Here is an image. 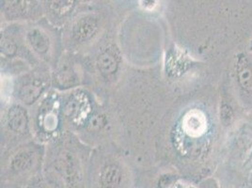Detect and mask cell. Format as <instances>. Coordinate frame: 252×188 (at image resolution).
Listing matches in <instances>:
<instances>
[{
  "label": "cell",
  "instance_id": "8fae6325",
  "mask_svg": "<svg viewBox=\"0 0 252 188\" xmlns=\"http://www.w3.org/2000/svg\"><path fill=\"white\" fill-rule=\"evenodd\" d=\"M54 85L61 89H68L78 84V74L73 66H64L54 73Z\"/></svg>",
  "mask_w": 252,
  "mask_h": 188
},
{
  "label": "cell",
  "instance_id": "9c48e42d",
  "mask_svg": "<svg viewBox=\"0 0 252 188\" xmlns=\"http://www.w3.org/2000/svg\"><path fill=\"white\" fill-rule=\"evenodd\" d=\"M96 65L100 74L105 79H110L119 72L120 59L113 49H105L98 55Z\"/></svg>",
  "mask_w": 252,
  "mask_h": 188
},
{
  "label": "cell",
  "instance_id": "6da1fadb",
  "mask_svg": "<svg viewBox=\"0 0 252 188\" xmlns=\"http://www.w3.org/2000/svg\"><path fill=\"white\" fill-rule=\"evenodd\" d=\"M43 152L26 144L11 150L1 164V188H24L43 172Z\"/></svg>",
  "mask_w": 252,
  "mask_h": 188
},
{
  "label": "cell",
  "instance_id": "ba28073f",
  "mask_svg": "<svg viewBox=\"0 0 252 188\" xmlns=\"http://www.w3.org/2000/svg\"><path fill=\"white\" fill-rule=\"evenodd\" d=\"M99 25L93 16H84L74 23L71 30V43L74 46H83L94 39Z\"/></svg>",
  "mask_w": 252,
  "mask_h": 188
},
{
  "label": "cell",
  "instance_id": "9a60e30c",
  "mask_svg": "<svg viewBox=\"0 0 252 188\" xmlns=\"http://www.w3.org/2000/svg\"><path fill=\"white\" fill-rule=\"evenodd\" d=\"M187 131L191 136H198L205 131V119L199 113L189 114L186 123Z\"/></svg>",
  "mask_w": 252,
  "mask_h": 188
},
{
  "label": "cell",
  "instance_id": "277c9868",
  "mask_svg": "<svg viewBox=\"0 0 252 188\" xmlns=\"http://www.w3.org/2000/svg\"><path fill=\"white\" fill-rule=\"evenodd\" d=\"M50 31L33 27L24 33L23 38L28 49L39 62L55 67L60 61L62 44Z\"/></svg>",
  "mask_w": 252,
  "mask_h": 188
},
{
  "label": "cell",
  "instance_id": "d6986e66",
  "mask_svg": "<svg viewBox=\"0 0 252 188\" xmlns=\"http://www.w3.org/2000/svg\"><path fill=\"white\" fill-rule=\"evenodd\" d=\"M251 52H252V51H251Z\"/></svg>",
  "mask_w": 252,
  "mask_h": 188
},
{
  "label": "cell",
  "instance_id": "e0dca14e",
  "mask_svg": "<svg viewBox=\"0 0 252 188\" xmlns=\"http://www.w3.org/2000/svg\"><path fill=\"white\" fill-rule=\"evenodd\" d=\"M251 157L252 158V154H251Z\"/></svg>",
  "mask_w": 252,
  "mask_h": 188
},
{
  "label": "cell",
  "instance_id": "7a4b0ae2",
  "mask_svg": "<svg viewBox=\"0 0 252 188\" xmlns=\"http://www.w3.org/2000/svg\"><path fill=\"white\" fill-rule=\"evenodd\" d=\"M88 167L79 152L61 147L46 157L43 171L59 180L66 188H87Z\"/></svg>",
  "mask_w": 252,
  "mask_h": 188
},
{
  "label": "cell",
  "instance_id": "52a82bcc",
  "mask_svg": "<svg viewBox=\"0 0 252 188\" xmlns=\"http://www.w3.org/2000/svg\"><path fill=\"white\" fill-rule=\"evenodd\" d=\"M6 127L16 136H25L31 132V121L27 109L20 104L11 105L6 113Z\"/></svg>",
  "mask_w": 252,
  "mask_h": 188
},
{
  "label": "cell",
  "instance_id": "7c38bea8",
  "mask_svg": "<svg viewBox=\"0 0 252 188\" xmlns=\"http://www.w3.org/2000/svg\"><path fill=\"white\" fill-rule=\"evenodd\" d=\"M45 5L53 17L63 19L74 10L75 0H45Z\"/></svg>",
  "mask_w": 252,
  "mask_h": 188
},
{
  "label": "cell",
  "instance_id": "2e32d148",
  "mask_svg": "<svg viewBox=\"0 0 252 188\" xmlns=\"http://www.w3.org/2000/svg\"><path fill=\"white\" fill-rule=\"evenodd\" d=\"M166 188H196L193 187L192 185L187 184L185 182H174L173 184L171 183L168 187Z\"/></svg>",
  "mask_w": 252,
  "mask_h": 188
},
{
  "label": "cell",
  "instance_id": "5bb4252c",
  "mask_svg": "<svg viewBox=\"0 0 252 188\" xmlns=\"http://www.w3.org/2000/svg\"><path fill=\"white\" fill-rule=\"evenodd\" d=\"M24 188H66L63 184L51 175L42 172L40 176L35 178Z\"/></svg>",
  "mask_w": 252,
  "mask_h": 188
},
{
  "label": "cell",
  "instance_id": "4fadbf2b",
  "mask_svg": "<svg viewBox=\"0 0 252 188\" xmlns=\"http://www.w3.org/2000/svg\"><path fill=\"white\" fill-rule=\"evenodd\" d=\"M53 106L54 105H48V110L42 111L39 114L40 120L38 124L39 125H41V127L45 133L55 132V130L57 129L59 125V116L55 111H53L52 109H54Z\"/></svg>",
  "mask_w": 252,
  "mask_h": 188
},
{
  "label": "cell",
  "instance_id": "5b68a950",
  "mask_svg": "<svg viewBox=\"0 0 252 188\" xmlns=\"http://www.w3.org/2000/svg\"><path fill=\"white\" fill-rule=\"evenodd\" d=\"M232 81L243 107L252 108V52H240L234 57Z\"/></svg>",
  "mask_w": 252,
  "mask_h": 188
},
{
  "label": "cell",
  "instance_id": "ac0fdd59",
  "mask_svg": "<svg viewBox=\"0 0 252 188\" xmlns=\"http://www.w3.org/2000/svg\"></svg>",
  "mask_w": 252,
  "mask_h": 188
},
{
  "label": "cell",
  "instance_id": "3957f363",
  "mask_svg": "<svg viewBox=\"0 0 252 188\" xmlns=\"http://www.w3.org/2000/svg\"><path fill=\"white\" fill-rule=\"evenodd\" d=\"M87 188H135V178L126 162L105 157L89 165Z\"/></svg>",
  "mask_w": 252,
  "mask_h": 188
},
{
  "label": "cell",
  "instance_id": "8992f818",
  "mask_svg": "<svg viewBox=\"0 0 252 188\" xmlns=\"http://www.w3.org/2000/svg\"><path fill=\"white\" fill-rule=\"evenodd\" d=\"M49 79L40 70L28 73L14 86L16 99L22 105H32L37 103L45 93Z\"/></svg>",
  "mask_w": 252,
  "mask_h": 188
},
{
  "label": "cell",
  "instance_id": "30bf717a",
  "mask_svg": "<svg viewBox=\"0 0 252 188\" xmlns=\"http://www.w3.org/2000/svg\"><path fill=\"white\" fill-rule=\"evenodd\" d=\"M35 4L33 0H6L5 8L9 17L12 19L27 18L34 11Z\"/></svg>",
  "mask_w": 252,
  "mask_h": 188
}]
</instances>
